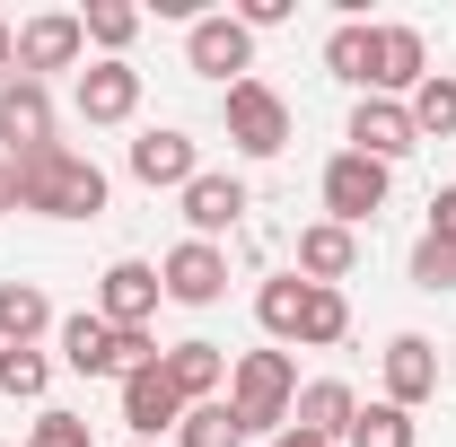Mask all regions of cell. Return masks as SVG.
Masks as SVG:
<instances>
[{
  "mask_svg": "<svg viewBox=\"0 0 456 447\" xmlns=\"http://www.w3.org/2000/svg\"><path fill=\"white\" fill-rule=\"evenodd\" d=\"M18 167V211H45V220H97L106 211V167L79 158V150H36V158H9Z\"/></svg>",
  "mask_w": 456,
  "mask_h": 447,
  "instance_id": "cell-1",
  "label": "cell"
},
{
  "mask_svg": "<svg viewBox=\"0 0 456 447\" xmlns=\"http://www.w3.org/2000/svg\"><path fill=\"white\" fill-rule=\"evenodd\" d=\"M289 403H298V369H289V351H246L237 369H228V412H237V430L255 439H281L289 430Z\"/></svg>",
  "mask_w": 456,
  "mask_h": 447,
  "instance_id": "cell-2",
  "label": "cell"
},
{
  "mask_svg": "<svg viewBox=\"0 0 456 447\" xmlns=\"http://www.w3.org/2000/svg\"><path fill=\"white\" fill-rule=\"evenodd\" d=\"M53 334H61V360H70L79 378H132V369H150V360H159V342H150V334H114L106 316H88V307H79V316H61Z\"/></svg>",
  "mask_w": 456,
  "mask_h": 447,
  "instance_id": "cell-3",
  "label": "cell"
},
{
  "mask_svg": "<svg viewBox=\"0 0 456 447\" xmlns=\"http://www.w3.org/2000/svg\"><path fill=\"white\" fill-rule=\"evenodd\" d=\"M387 184H395V167H378V158H360V150H342V158H325V220L334 228H369L378 211H387Z\"/></svg>",
  "mask_w": 456,
  "mask_h": 447,
  "instance_id": "cell-4",
  "label": "cell"
},
{
  "mask_svg": "<svg viewBox=\"0 0 456 447\" xmlns=\"http://www.w3.org/2000/svg\"><path fill=\"white\" fill-rule=\"evenodd\" d=\"M228 141H237L246 158H281L289 150V97L273 79H237V88H228Z\"/></svg>",
  "mask_w": 456,
  "mask_h": 447,
  "instance_id": "cell-5",
  "label": "cell"
},
{
  "mask_svg": "<svg viewBox=\"0 0 456 447\" xmlns=\"http://www.w3.org/2000/svg\"><path fill=\"white\" fill-rule=\"evenodd\" d=\"M184 61H193L202 79L237 88V79L255 70V36L237 27V9H211V18H193V27H184Z\"/></svg>",
  "mask_w": 456,
  "mask_h": 447,
  "instance_id": "cell-6",
  "label": "cell"
},
{
  "mask_svg": "<svg viewBox=\"0 0 456 447\" xmlns=\"http://www.w3.org/2000/svg\"><path fill=\"white\" fill-rule=\"evenodd\" d=\"M159 264H106V280H97V316H106L114 334H150V316H159Z\"/></svg>",
  "mask_w": 456,
  "mask_h": 447,
  "instance_id": "cell-7",
  "label": "cell"
},
{
  "mask_svg": "<svg viewBox=\"0 0 456 447\" xmlns=\"http://www.w3.org/2000/svg\"><path fill=\"white\" fill-rule=\"evenodd\" d=\"M79 53H88V27H79V9H45V18H27V27H18V79L79 70Z\"/></svg>",
  "mask_w": 456,
  "mask_h": 447,
  "instance_id": "cell-8",
  "label": "cell"
},
{
  "mask_svg": "<svg viewBox=\"0 0 456 447\" xmlns=\"http://www.w3.org/2000/svg\"><path fill=\"white\" fill-rule=\"evenodd\" d=\"M132 175H141L150 193H184V184L202 175V150H193V132H175V123H150V132L132 141Z\"/></svg>",
  "mask_w": 456,
  "mask_h": 447,
  "instance_id": "cell-9",
  "label": "cell"
},
{
  "mask_svg": "<svg viewBox=\"0 0 456 447\" xmlns=\"http://www.w3.org/2000/svg\"><path fill=\"white\" fill-rule=\"evenodd\" d=\"M351 150H360V158H378V167L412 158V150H421L412 106H403V97H360V114H351Z\"/></svg>",
  "mask_w": 456,
  "mask_h": 447,
  "instance_id": "cell-10",
  "label": "cell"
},
{
  "mask_svg": "<svg viewBox=\"0 0 456 447\" xmlns=\"http://www.w3.org/2000/svg\"><path fill=\"white\" fill-rule=\"evenodd\" d=\"M159 289H167L175 307H220V289H228V255H220V246H202V237H184L167 264H159Z\"/></svg>",
  "mask_w": 456,
  "mask_h": 447,
  "instance_id": "cell-11",
  "label": "cell"
},
{
  "mask_svg": "<svg viewBox=\"0 0 456 447\" xmlns=\"http://www.w3.org/2000/svg\"><path fill=\"white\" fill-rule=\"evenodd\" d=\"M0 141H9V158L53 150V97H45V79H9L0 88Z\"/></svg>",
  "mask_w": 456,
  "mask_h": 447,
  "instance_id": "cell-12",
  "label": "cell"
},
{
  "mask_svg": "<svg viewBox=\"0 0 456 447\" xmlns=\"http://www.w3.org/2000/svg\"><path fill=\"white\" fill-rule=\"evenodd\" d=\"M123 421H132V439H159V430L184 421V394H175L167 360H150V369H132V378H123Z\"/></svg>",
  "mask_w": 456,
  "mask_h": 447,
  "instance_id": "cell-13",
  "label": "cell"
},
{
  "mask_svg": "<svg viewBox=\"0 0 456 447\" xmlns=\"http://www.w3.org/2000/svg\"><path fill=\"white\" fill-rule=\"evenodd\" d=\"M70 97H79V123H132L141 114V70L132 61H88Z\"/></svg>",
  "mask_w": 456,
  "mask_h": 447,
  "instance_id": "cell-14",
  "label": "cell"
},
{
  "mask_svg": "<svg viewBox=\"0 0 456 447\" xmlns=\"http://www.w3.org/2000/svg\"><path fill=\"white\" fill-rule=\"evenodd\" d=\"M378 369H387V403H403V412H421V403L439 394V342H421V334H395Z\"/></svg>",
  "mask_w": 456,
  "mask_h": 447,
  "instance_id": "cell-15",
  "label": "cell"
},
{
  "mask_svg": "<svg viewBox=\"0 0 456 447\" xmlns=\"http://www.w3.org/2000/svg\"><path fill=\"white\" fill-rule=\"evenodd\" d=\"M246 211H255V202H246V184H237V175H211V167H202L193 184H184V220H193V237H202V246H220Z\"/></svg>",
  "mask_w": 456,
  "mask_h": 447,
  "instance_id": "cell-16",
  "label": "cell"
},
{
  "mask_svg": "<svg viewBox=\"0 0 456 447\" xmlns=\"http://www.w3.org/2000/svg\"><path fill=\"white\" fill-rule=\"evenodd\" d=\"M351 264H360V228H334V220L298 228V280L342 289V280H351Z\"/></svg>",
  "mask_w": 456,
  "mask_h": 447,
  "instance_id": "cell-17",
  "label": "cell"
},
{
  "mask_svg": "<svg viewBox=\"0 0 456 447\" xmlns=\"http://www.w3.org/2000/svg\"><path fill=\"white\" fill-rule=\"evenodd\" d=\"M430 79V45H421V27H378V97H412Z\"/></svg>",
  "mask_w": 456,
  "mask_h": 447,
  "instance_id": "cell-18",
  "label": "cell"
},
{
  "mask_svg": "<svg viewBox=\"0 0 456 447\" xmlns=\"http://www.w3.org/2000/svg\"><path fill=\"white\" fill-rule=\"evenodd\" d=\"M159 360H167V378H175L184 403H220V386H228V351L220 342H167Z\"/></svg>",
  "mask_w": 456,
  "mask_h": 447,
  "instance_id": "cell-19",
  "label": "cell"
},
{
  "mask_svg": "<svg viewBox=\"0 0 456 447\" xmlns=\"http://www.w3.org/2000/svg\"><path fill=\"white\" fill-rule=\"evenodd\" d=\"M360 421V394L342 386V378H316V386H298V403H289V430H316V439H334Z\"/></svg>",
  "mask_w": 456,
  "mask_h": 447,
  "instance_id": "cell-20",
  "label": "cell"
},
{
  "mask_svg": "<svg viewBox=\"0 0 456 447\" xmlns=\"http://www.w3.org/2000/svg\"><path fill=\"white\" fill-rule=\"evenodd\" d=\"M53 298L36 280H0V351H36V334H53Z\"/></svg>",
  "mask_w": 456,
  "mask_h": 447,
  "instance_id": "cell-21",
  "label": "cell"
},
{
  "mask_svg": "<svg viewBox=\"0 0 456 447\" xmlns=\"http://www.w3.org/2000/svg\"><path fill=\"white\" fill-rule=\"evenodd\" d=\"M255 325H264L273 342H298V325H307V280L298 272L264 280V289H255Z\"/></svg>",
  "mask_w": 456,
  "mask_h": 447,
  "instance_id": "cell-22",
  "label": "cell"
},
{
  "mask_svg": "<svg viewBox=\"0 0 456 447\" xmlns=\"http://www.w3.org/2000/svg\"><path fill=\"white\" fill-rule=\"evenodd\" d=\"M325 70L351 79V88H369V79H378V27H360V18L334 27V36H325Z\"/></svg>",
  "mask_w": 456,
  "mask_h": 447,
  "instance_id": "cell-23",
  "label": "cell"
},
{
  "mask_svg": "<svg viewBox=\"0 0 456 447\" xmlns=\"http://www.w3.org/2000/svg\"><path fill=\"white\" fill-rule=\"evenodd\" d=\"M342 447H421V430H412V412H403V403L378 394V403H360V421L342 430Z\"/></svg>",
  "mask_w": 456,
  "mask_h": 447,
  "instance_id": "cell-24",
  "label": "cell"
},
{
  "mask_svg": "<svg viewBox=\"0 0 456 447\" xmlns=\"http://www.w3.org/2000/svg\"><path fill=\"white\" fill-rule=\"evenodd\" d=\"M403 106H412V132H421V141H456V79L448 70H430Z\"/></svg>",
  "mask_w": 456,
  "mask_h": 447,
  "instance_id": "cell-25",
  "label": "cell"
},
{
  "mask_svg": "<svg viewBox=\"0 0 456 447\" xmlns=\"http://www.w3.org/2000/svg\"><path fill=\"white\" fill-rule=\"evenodd\" d=\"M79 27H88V45H106V61H123V45L141 36V9H132V0H88Z\"/></svg>",
  "mask_w": 456,
  "mask_h": 447,
  "instance_id": "cell-26",
  "label": "cell"
},
{
  "mask_svg": "<svg viewBox=\"0 0 456 447\" xmlns=\"http://www.w3.org/2000/svg\"><path fill=\"white\" fill-rule=\"evenodd\" d=\"M342 334H351V298L307 280V325H298V342H307V351H334Z\"/></svg>",
  "mask_w": 456,
  "mask_h": 447,
  "instance_id": "cell-27",
  "label": "cell"
},
{
  "mask_svg": "<svg viewBox=\"0 0 456 447\" xmlns=\"http://www.w3.org/2000/svg\"><path fill=\"white\" fill-rule=\"evenodd\" d=\"M175 447H246V430H237V412H228V403H184Z\"/></svg>",
  "mask_w": 456,
  "mask_h": 447,
  "instance_id": "cell-28",
  "label": "cell"
},
{
  "mask_svg": "<svg viewBox=\"0 0 456 447\" xmlns=\"http://www.w3.org/2000/svg\"><path fill=\"white\" fill-rule=\"evenodd\" d=\"M45 386H53V360L45 351H0V394L9 403H45Z\"/></svg>",
  "mask_w": 456,
  "mask_h": 447,
  "instance_id": "cell-29",
  "label": "cell"
},
{
  "mask_svg": "<svg viewBox=\"0 0 456 447\" xmlns=\"http://www.w3.org/2000/svg\"><path fill=\"white\" fill-rule=\"evenodd\" d=\"M412 289H430V298L456 289V246L448 237H421V246H412Z\"/></svg>",
  "mask_w": 456,
  "mask_h": 447,
  "instance_id": "cell-30",
  "label": "cell"
},
{
  "mask_svg": "<svg viewBox=\"0 0 456 447\" xmlns=\"http://www.w3.org/2000/svg\"><path fill=\"white\" fill-rule=\"evenodd\" d=\"M27 447H97V439H88V421H79V412H36Z\"/></svg>",
  "mask_w": 456,
  "mask_h": 447,
  "instance_id": "cell-31",
  "label": "cell"
},
{
  "mask_svg": "<svg viewBox=\"0 0 456 447\" xmlns=\"http://www.w3.org/2000/svg\"><path fill=\"white\" fill-rule=\"evenodd\" d=\"M289 18H298V0H246V9H237V27H246V36H264V27H289Z\"/></svg>",
  "mask_w": 456,
  "mask_h": 447,
  "instance_id": "cell-32",
  "label": "cell"
},
{
  "mask_svg": "<svg viewBox=\"0 0 456 447\" xmlns=\"http://www.w3.org/2000/svg\"><path fill=\"white\" fill-rule=\"evenodd\" d=\"M430 237H448V246H456V184L430 193Z\"/></svg>",
  "mask_w": 456,
  "mask_h": 447,
  "instance_id": "cell-33",
  "label": "cell"
},
{
  "mask_svg": "<svg viewBox=\"0 0 456 447\" xmlns=\"http://www.w3.org/2000/svg\"><path fill=\"white\" fill-rule=\"evenodd\" d=\"M9 211H18V167L0 158V220H9Z\"/></svg>",
  "mask_w": 456,
  "mask_h": 447,
  "instance_id": "cell-34",
  "label": "cell"
},
{
  "mask_svg": "<svg viewBox=\"0 0 456 447\" xmlns=\"http://www.w3.org/2000/svg\"><path fill=\"white\" fill-rule=\"evenodd\" d=\"M273 447H334V439H316V430H281Z\"/></svg>",
  "mask_w": 456,
  "mask_h": 447,
  "instance_id": "cell-35",
  "label": "cell"
},
{
  "mask_svg": "<svg viewBox=\"0 0 456 447\" xmlns=\"http://www.w3.org/2000/svg\"><path fill=\"white\" fill-rule=\"evenodd\" d=\"M9 61H18V27L0 18V70H9Z\"/></svg>",
  "mask_w": 456,
  "mask_h": 447,
  "instance_id": "cell-36",
  "label": "cell"
},
{
  "mask_svg": "<svg viewBox=\"0 0 456 447\" xmlns=\"http://www.w3.org/2000/svg\"><path fill=\"white\" fill-rule=\"evenodd\" d=\"M132 447H159V439H132Z\"/></svg>",
  "mask_w": 456,
  "mask_h": 447,
  "instance_id": "cell-37",
  "label": "cell"
}]
</instances>
